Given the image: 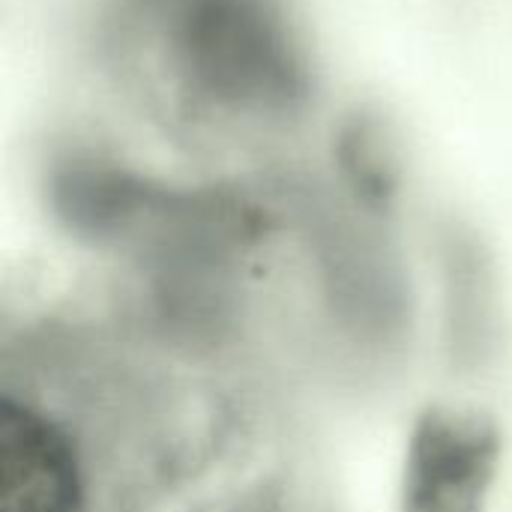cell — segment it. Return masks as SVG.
Wrapping results in <instances>:
<instances>
[{
  "label": "cell",
  "instance_id": "6da1fadb",
  "mask_svg": "<svg viewBox=\"0 0 512 512\" xmlns=\"http://www.w3.org/2000/svg\"><path fill=\"white\" fill-rule=\"evenodd\" d=\"M120 21L150 96L183 123L267 129L309 96V66L279 0H126Z\"/></svg>",
  "mask_w": 512,
  "mask_h": 512
},
{
  "label": "cell",
  "instance_id": "7a4b0ae2",
  "mask_svg": "<svg viewBox=\"0 0 512 512\" xmlns=\"http://www.w3.org/2000/svg\"><path fill=\"white\" fill-rule=\"evenodd\" d=\"M90 468L51 405L6 390L0 408V512H87Z\"/></svg>",
  "mask_w": 512,
  "mask_h": 512
},
{
  "label": "cell",
  "instance_id": "3957f363",
  "mask_svg": "<svg viewBox=\"0 0 512 512\" xmlns=\"http://www.w3.org/2000/svg\"><path fill=\"white\" fill-rule=\"evenodd\" d=\"M492 471L489 438L459 420H435L414 447L408 512H480Z\"/></svg>",
  "mask_w": 512,
  "mask_h": 512
}]
</instances>
